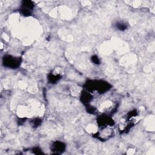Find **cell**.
<instances>
[{
	"mask_svg": "<svg viewBox=\"0 0 155 155\" xmlns=\"http://www.w3.org/2000/svg\"><path fill=\"white\" fill-rule=\"evenodd\" d=\"M91 62H93V64H100V61L98 58V57L96 55H94L91 57Z\"/></svg>",
	"mask_w": 155,
	"mask_h": 155,
	"instance_id": "cell-10",
	"label": "cell"
},
{
	"mask_svg": "<svg viewBox=\"0 0 155 155\" xmlns=\"http://www.w3.org/2000/svg\"><path fill=\"white\" fill-rule=\"evenodd\" d=\"M33 4L30 1H24L22 2V8L27 9L28 10L31 11V9L33 8Z\"/></svg>",
	"mask_w": 155,
	"mask_h": 155,
	"instance_id": "cell-8",
	"label": "cell"
},
{
	"mask_svg": "<svg viewBox=\"0 0 155 155\" xmlns=\"http://www.w3.org/2000/svg\"><path fill=\"white\" fill-rule=\"evenodd\" d=\"M41 120L40 119H35V120H33V126L35 125V126H38L39 124H40V123H41Z\"/></svg>",
	"mask_w": 155,
	"mask_h": 155,
	"instance_id": "cell-11",
	"label": "cell"
},
{
	"mask_svg": "<svg viewBox=\"0 0 155 155\" xmlns=\"http://www.w3.org/2000/svg\"><path fill=\"white\" fill-rule=\"evenodd\" d=\"M97 124L102 128L109 127L114 124V122L112 119L107 115H101L97 117Z\"/></svg>",
	"mask_w": 155,
	"mask_h": 155,
	"instance_id": "cell-3",
	"label": "cell"
},
{
	"mask_svg": "<svg viewBox=\"0 0 155 155\" xmlns=\"http://www.w3.org/2000/svg\"><path fill=\"white\" fill-rule=\"evenodd\" d=\"M113 130L110 127H104L97 134L96 137L100 140H107L111 137Z\"/></svg>",
	"mask_w": 155,
	"mask_h": 155,
	"instance_id": "cell-5",
	"label": "cell"
},
{
	"mask_svg": "<svg viewBox=\"0 0 155 155\" xmlns=\"http://www.w3.org/2000/svg\"><path fill=\"white\" fill-rule=\"evenodd\" d=\"M52 151H54L56 152L57 153H60L61 152H62L65 149V145L63 142H59V141H56L53 143V144L51 145Z\"/></svg>",
	"mask_w": 155,
	"mask_h": 155,
	"instance_id": "cell-7",
	"label": "cell"
},
{
	"mask_svg": "<svg viewBox=\"0 0 155 155\" xmlns=\"http://www.w3.org/2000/svg\"><path fill=\"white\" fill-rule=\"evenodd\" d=\"M63 74V71L61 68H56L52 72L50 73L48 76V81L50 83L54 84L58 81H59L62 75Z\"/></svg>",
	"mask_w": 155,
	"mask_h": 155,
	"instance_id": "cell-2",
	"label": "cell"
},
{
	"mask_svg": "<svg viewBox=\"0 0 155 155\" xmlns=\"http://www.w3.org/2000/svg\"><path fill=\"white\" fill-rule=\"evenodd\" d=\"M110 88L111 85L107 82L104 81H90L86 83L85 87L87 90L91 93L92 91H95L99 93H103Z\"/></svg>",
	"mask_w": 155,
	"mask_h": 155,
	"instance_id": "cell-1",
	"label": "cell"
},
{
	"mask_svg": "<svg viewBox=\"0 0 155 155\" xmlns=\"http://www.w3.org/2000/svg\"><path fill=\"white\" fill-rule=\"evenodd\" d=\"M3 62H4V66L15 68L19 65L20 60L18 58H13V57H12L11 56H7L4 58Z\"/></svg>",
	"mask_w": 155,
	"mask_h": 155,
	"instance_id": "cell-4",
	"label": "cell"
},
{
	"mask_svg": "<svg viewBox=\"0 0 155 155\" xmlns=\"http://www.w3.org/2000/svg\"><path fill=\"white\" fill-rule=\"evenodd\" d=\"M92 98H93L92 93H90V91L86 90L82 93L81 99V101L82 103L88 105L90 103V102L91 101V100L92 99Z\"/></svg>",
	"mask_w": 155,
	"mask_h": 155,
	"instance_id": "cell-6",
	"label": "cell"
},
{
	"mask_svg": "<svg viewBox=\"0 0 155 155\" xmlns=\"http://www.w3.org/2000/svg\"><path fill=\"white\" fill-rule=\"evenodd\" d=\"M117 28L119 30H124L127 28V25L123 22H118L116 25Z\"/></svg>",
	"mask_w": 155,
	"mask_h": 155,
	"instance_id": "cell-9",
	"label": "cell"
}]
</instances>
